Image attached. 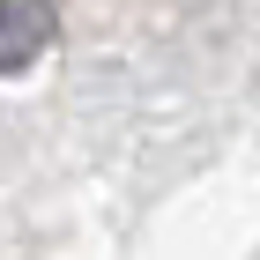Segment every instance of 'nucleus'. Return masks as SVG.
Instances as JSON below:
<instances>
[{"instance_id":"f257e3e1","label":"nucleus","mask_w":260,"mask_h":260,"mask_svg":"<svg viewBox=\"0 0 260 260\" xmlns=\"http://www.w3.org/2000/svg\"><path fill=\"white\" fill-rule=\"evenodd\" d=\"M52 38H60L52 0H0V75H30L52 52Z\"/></svg>"}]
</instances>
